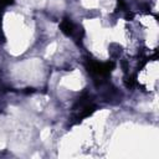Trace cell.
Instances as JSON below:
<instances>
[{
    "mask_svg": "<svg viewBox=\"0 0 159 159\" xmlns=\"http://www.w3.org/2000/svg\"><path fill=\"white\" fill-rule=\"evenodd\" d=\"M60 27H61V31L63 34L68 35V36H73L76 34V26H75V24L70 19H63L61 21Z\"/></svg>",
    "mask_w": 159,
    "mask_h": 159,
    "instance_id": "2",
    "label": "cell"
},
{
    "mask_svg": "<svg viewBox=\"0 0 159 159\" xmlns=\"http://www.w3.org/2000/svg\"><path fill=\"white\" fill-rule=\"evenodd\" d=\"M86 67H87L88 72L92 73L93 76L104 77L114 68V63L113 62H98L94 60H88L86 63Z\"/></svg>",
    "mask_w": 159,
    "mask_h": 159,
    "instance_id": "1",
    "label": "cell"
}]
</instances>
